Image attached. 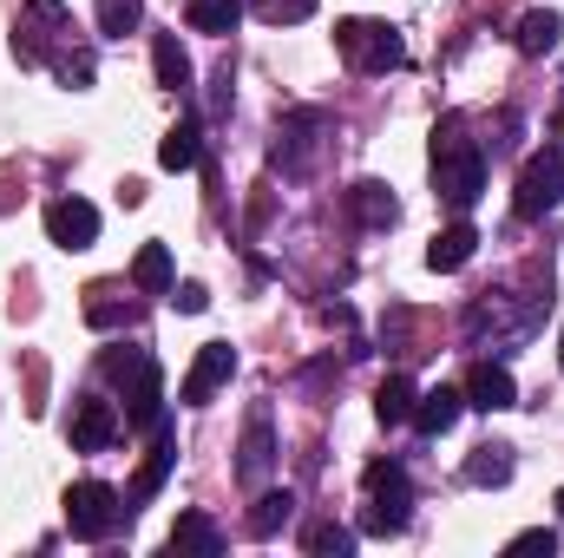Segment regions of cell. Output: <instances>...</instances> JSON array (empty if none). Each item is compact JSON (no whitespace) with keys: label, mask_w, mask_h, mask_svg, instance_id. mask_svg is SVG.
Wrapping results in <instances>:
<instances>
[{"label":"cell","mask_w":564,"mask_h":558,"mask_svg":"<svg viewBox=\"0 0 564 558\" xmlns=\"http://www.w3.org/2000/svg\"><path fill=\"white\" fill-rule=\"evenodd\" d=\"M433 191H440V204L446 211H473L479 204V191H486V151L479 139H466V119L459 112H446L440 126H433Z\"/></svg>","instance_id":"obj_1"},{"label":"cell","mask_w":564,"mask_h":558,"mask_svg":"<svg viewBox=\"0 0 564 558\" xmlns=\"http://www.w3.org/2000/svg\"><path fill=\"white\" fill-rule=\"evenodd\" d=\"M66 33H73V13H66L59 0H26L20 33H13V53H20L26 66H53L66 86H93V53H53Z\"/></svg>","instance_id":"obj_2"},{"label":"cell","mask_w":564,"mask_h":558,"mask_svg":"<svg viewBox=\"0 0 564 558\" xmlns=\"http://www.w3.org/2000/svg\"><path fill=\"white\" fill-rule=\"evenodd\" d=\"M368 533L375 539H394V533H408V519H414V480H408V466H394V460H375L368 466Z\"/></svg>","instance_id":"obj_3"},{"label":"cell","mask_w":564,"mask_h":558,"mask_svg":"<svg viewBox=\"0 0 564 558\" xmlns=\"http://www.w3.org/2000/svg\"><path fill=\"white\" fill-rule=\"evenodd\" d=\"M106 375L126 388V401H132V427H144V433H158L164 427V382H158V362L144 355V348H112L106 355Z\"/></svg>","instance_id":"obj_4"},{"label":"cell","mask_w":564,"mask_h":558,"mask_svg":"<svg viewBox=\"0 0 564 558\" xmlns=\"http://www.w3.org/2000/svg\"><path fill=\"white\" fill-rule=\"evenodd\" d=\"M335 46H341V60L361 66V73H394V66H408V40H401L394 26H381V20H341V26H335Z\"/></svg>","instance_id":"obj_5"},{"label":"cell","mask_w":564,"mask_h":558,"mask_svg":"<svg viewBox=\"0 0 564 558\" xmlns=\"http://www.w3.org/2000/svg\"><path fill=\"white\" fill-rule=\"evenodd\" d=\"M119 519H126V500H119L106 480H79V486L66 493V533H73V539L99 546V539H112Z\"/></svg>","instance_id":"obj_6"},{"label":"cell","mask_w":564,"mask_h":558,"mask_svg":"<svg viewBox=\"0 0 564 558\" xmlns=\"http://www.w3.org/2000/svg\"><path fill=\"white\" fill-rule=\"evenodd\" d=\"M558 204H564V151H558V144H545V151H532V158H525L512 211H519L525 224H539V217H545V211H558Z\"/></svg>","instance_id":"obj_7"},{"label":"cell","mask_w":564,"mask_h":558,"mask_svg":"<svg viewBox=\"0 0 564 558\" xmlns=\"http://www.w3.org/2000/svg\"><path fill=\"white\" fill-rule=\"evenodd\" d=\"M46 237H53L59 250H93V244H99V211H93L86 197H53V204H46Z\"/></svg>","instance_id":"obj_8"},{"label":"cell","mask_w":564,"mask_h":558,"mask_svg":"<svg viewBox=\"0 0 564 558\" xmlns=\"http://www.w3.org/2000/svg\"><path fill=\"white\" fill-rule=\"evenodd\" d=\"M230 375H237V348H230V342H204V348H197V362H191V375H184V388H177V395H184V408H204Z\"/></svg>","instance_id":"obj_9"},{"label":"cell","mask_w":564,"mask_h":558,"mask_svg":"<svg viewBox=\"0 0 564 558\" xmlns=\"http://www.w3.org/2000/svg\"><path fill=\"white\" fill-rule=\"evenodd\" d=\"M466 408H479V415H506V408H519L512 375H506L499 362H479V368H473V382H466Z\"/></svg>","instance_id":"obj_10"},{"label":"cell","mask_w":564,"mask_h":558,"mask_svg":"<svg viewBox=\"0 0 564 558\" xmlns=\"http://www.w3.org/2000/svg\"><path fill=\"white\" fill-rule=\"evenodd\" d=\"M112 440H119V415H112V401L86 395V401L73 408V447H79V453H99V447H112Z\"/></svg>","instance_id":"obj_11"},{"label":"cell","mask_w":564,"mask_h":558,"mask_svg":"<svg viewBox=\"0 0 564 558\" xmlns=\"http://www.w3.org/2000/svg\"><path fill=\"white\" fill-rule=\"evenodd\" d=\"M270 466H276V433H270V408H257V415H250V433H243V460H237V473H243L250 486H263Z\"/></svg>","instance_id":"obj_12"},{"label":"cell","mask_w":564,"mask_h":558,"mask_svg":"<svg viewBox=\"0 0 564 558\" xmlns=\"http://www.w3.org/2000/svg\"><path fill=\"white\" fill-rule=\"evenodd\" d=\"M348 211H355V217H361L368 230H388V224L401 217V204H394V191H388L381 178H361V184L348 191Z\"/></svg>","instance_id":"obj_13"},{"label":"cell","mask_w":564,"mask_h":558,"mask_svg":"<svg viewBox=\"0 0 564 558\" xmlns=\"http://www.w3.org/2000/svg\"><path fill=\"white\" fill-rule=\"evenodd\" d=\"M473 250H479V230H473V224H453V230H440V237L426 244V270H440V277H446V270H466Z\"/></svg>","instance_id":"obj_14"},{"label":"cell","mask_w":564,"mask_h":558,"mask_svg":"<svg viewBox=\"0 0 564 558\" xmlns=\"http://www.w3.org/2000/svg\"><path fill=\"white\" fill-rule=\"evenodd\" d=\"M459 408H466V395H459V388H426L421 401H414V427H421L426 440H440V433L459 420Z\"/></svg>","instance_id":"obj_15"},{"label":"cell","mask_w":564,"mask_h":558,"mask_svg":"<svg viewBox=\"0 0 564 558\" xmlns=\"http://www.w3.org/2000/svg\"><path fill=\"white\" fill-rule=\"evenodd\" d=\"M315 126H322L315 112H302V119H289V126H282L276 171H289V178H302V171H308V151H315V139H308V132H315Z\"/></svg>","instance_id":"obj_16"},{"label":"cell","mask_w":564,"mask_h":558,"mask_svg":"<svg viewBox=\"0 0 564 558\" xmlns=\"http://www.w3.org/2000/svg\"><path fill=\"white\" fill-rule=\"evenodd\" d=\"M171 466H177V440L158 427V447H151V460H144V473H139V486H132V500H126V513H132V506H144V500L171 480Z\"/></svg>","instance_id":"obj_17"},{"label":"cell","mask_w":564,"mask_h":558,"mask_svg":"<svg viewBox=\"0 0 564 558\" xmlns=\"http://www.w3.org/2000/svg\"><path fill=\"white\" fill-rule=\"evenodd\" d=\"M204 158V132H197V119H177L171 132H164V144H158V164L164 171H191Z\"/></svg>","instance_id":"obj_18"},{"label":"cell","mask_w":564,"mask_h":558,"mask_svg":"<svg viewBox=\"0 0 564 558\" xmlns=\"http://www.w3.org/2000/svg\"><path fill=\"white\" fill-rule=\"evenodd\" d=\"M151 66H158V86H171V93L191 86V53L177 46V33H158L151 40Z\"/></svg>","instance_id":"obj_19"},{"label":"cell","mask_w":564,"mask_h":558,"mask_svg":"<svg viewBox=\"0 0 564 558\" xmlns=\"http://www.w3.org/2000/svg\"><path fill=\"white\" fill-rule=\"evenodd\" d=\"M171 552H204V558H217V552H224V533H217L204 513H184V519L171 526Z\"/></svg>","instance_id":"obj_20"},{"label":"cell","mask_w":564,"mask_h":558,"mask_svg":"<svg viewBox=\"0 0 564 558\" xmlns=\"http://www.w3.org/2000/svg\"><path fill=\"white\" fill-rule=\"evenodd\" d=\"M558 33H564V13H552V7H532L525 20H519V53H552L558 46Z\"/></svg>","instance_id":"obj_21"},{"label":"cell","mask_w":564,"mask_h":558,"mask_svg":"<svg viewBox=\"0 0 564 558\" xmlns=\"http://www.w3.org/2000/svg\"><path fill=\"white\" fill-rule=\"evenodd\" d=\"M506 480H512V447H473L466 486H506Z\"/></svg>","instance_id":"obj_22"},{"label":"cell","mask_w":564,"mask_h":558,"mask_svg":"<svg viewBox=\"0 0 564 558\" xmlns=\"http://www.w3.org/2000/svg\"><path fill=\"white\" fill-rule=\"evenodd\" d=\"M414 401H421V395H414V382H408V375H388V382H381V395H375V415L388 420V427H401V420H414Z\"/></svg>","instance_id":"obj_23"},{"label":"cell","mask_w":564,"mask_h":558,"mask_svg":"<svg viewBox=\"0 0 564 558\" xmlns=\"http://www.w3.org/2000/svg\"><path fill=\"white\" fill-rule=\"evenodd\" d=\"M132 282L151 289V296H171V250H164V244H144L139 264H132Z\"/></svg>","instance_id":"obj_24"},{"label":"cell","mask_w":564,"mask_h":558,"mask_svg":"<svg viewBox=\"0 0 564 558\" xmlns=\"http://www.w3.org/2000/svg\"><path fill=\"white\" fill-rule=\"evenodd\" d=\"M289 519H295V500H289V493H263L257 513H250V533H257V539H276Z\"/></svg>","instance_id":"obj_25"},{"label":"cell","mask_w":564,"mask_h":558,"mask_svg":"<svg viewBox=\"0 0 564 558\" xmlns=\"http://www.w3.org/2000/svg\"><path fill=\"white\" fill-rule=\"evenodd\" d=\"M243 20V0H191V26L197 33H230Z\"/></svg>","instance_id":"obj_26"},{"label":"cell","mask_w":564,"mask_h":558,"mask_svg":"<svg viewBox=\"0 0 564 558\" xmlns=\"http://www.w3.org/2000/svg\"><path fill=\"white\" fill-rule=\"evenodd\" d=\"M86 322H93V329L132 322V302H119V282H99V289H93V302H86Z\"/></svg>","instance_id":"obj_27"},{"label":"cell","mask_w":564,"mask_h":558,"mask_svg":"<svg viewBox=\"0 0 564 558\" xmlns=\"http://www.w3.org/2000/svg\"><path fill=\"white\" fill-rule=\"evenodd\" d=\"M139 20H144V0H99V33L106 40H126Z\"/></svg>","instance_id":"obj_28"},{"label":"cell","mask_w":564,"mask_h":558,"mask_svg":"<svg viewBox=\"0 0 564 558\" xmlns=\"http://www.w3.org/2000/svg\"><path fill=\"white\" fill-rule=\"evenodd\" d=\"M257 13H263L270 26H302V20L315 13V0H257Z\"/></svg>","instance_id":"obj_29"},{"label":"cell","mask_w":564,"mask_h":558,"mask_svg":"<svg viewBox=\"0 0 564 558\" xmlns=\"http://www.w3.org/2000/svg\"><path fill=\"white\" fill-rule=\"evenodd\" d=\"M308 552H335V558H348L355 552V533H348V526H315V533H308Z\"/></svg>","instance_id":"obj_30"},{"label":"cell","mask_w":564,"mask_h":558,"mask_svg":"<svg viewBox=\"0 0 564 558\" xmlns=\"http://www.w3.org/2000/svg\"><path fill=\"white\" fill-rule=\"evenodd\" d=\"M171 302H177L184 315H197V309H210V289H204V282H184V289L171 282Z\"/></svg>","instance_id":"obj_31"},{"label":"cell","mask_w":564,"mask_h":558,"mask_svg":"<svg viewBox=\"0 0 564 558\" xmlns=\"http://www.w3.org/2000/svg\"><path fill=\"white\" fill-rule=\"evenodd\" d=\"M552 546H558V533H552V526H532V533H519V539H512V552H552Z\"/></svg>","instance_id":"obj_32"},{"label":"cell","mask_w":564,"mask_h":558,"mask_svg":"<svg viewBox=\"0 0 564 558\" xmlns=\"http://www.w3.org/2000/svg\"><path fill=\"white\" fill-rule=\"evenodd\" d=\"M552 139H558V151H564V99H558V112H552Z\"/></svg>","instance_id":"obj_33"},{"label":"cell","mask_w":564,"mask_h":558,"mask_svg":"<svg viewBox=\"0 0 564 558\" xmlns=\"http://www.w3.org/2000/svg\"><path fill=\"white\" fill-rule=\"evenodd\" d=\"M558 368H564V335H558Z\"/></svg>","instance_id":"obj_34"},{"label":"cell","mask_w":564,"mask_h":558,"mask_svg":"<svg viewBox=\"0 0 564 558\" xmlns=\"http://www.w3.org/2000/svg\"><path fill=\"white\" fill-rule=\"evenodd\" d=\"M558 519H564V493H558Z\"/></svg>","instance_id":"obj_35"}]
</instances>
